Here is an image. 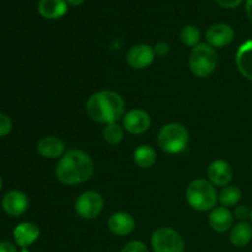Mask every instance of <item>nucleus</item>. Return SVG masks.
<instances>
[{
    "mask_svg": "<svg viewBox=\"0 0 252 252\" xmlns=\"http://www.w3.org/2000/svg\"><path fill=\"white\" fill-rule=\"evenodd\" d=\"M0 252H19L16 244L10 241H0Z\"/></svg>",
    "mask_w": 252,
    "mask_h": 252,
    "instance_id": "nucleus-29",
    "label": "nucleus"
},
{
    "mask_svg": "<svg viewBox=\"0 0 252 252\" xmlns=\"http://www.w3.org/2000/svg\"><path fill=\"white\" fill-rule=\"evenodd\" d=\"M234 218L239 219L241 221H245L248 219H250L251 216V208H249L245 204H241V206H236L235 211H234Z\"/></svg>",
    "mask_w": 252,
    "mask_h": 252,
    "instance_id": "nucleus-26",
    "label": "nucleus"
},
{
    "mask_svg": "<svg viewBox=\"0 0 252 252\" xmlns=\"http://www.w3.org/2000/svg\"><path fill=\"white\" fill-rule=\"evenodd\" d=\"M2 186H4V182H2V179H1V176H0V192H1V189H2Z\"/></svg>",
    "mask_w": 252,
    "mask_h": 252,
    "instance_id": "nucleus-32",
    "label": "nucleus"
},
{
    "mask_svg": "<svg viewBox=\"0 0 252 252\" xmlns=\"http://www.w3.org/2000/svg\"><path fill=\"white\" fill-rule=\"evenodd\" d=\"M230 244L235 248H245L252 240V225L248 221H240L231 228L229 234Z\"/></svg>",
    "mask_w": 252,
    "mask_h": 252,
    "instance_id": "nucleus-19",
    "label": "nucleus"
},
{
    "mask_svg": "<svg viewBox=\"0 0 252 252\" xmlns=\"http://www.w3.org/2000/svg\"><path fill=\"white\" fill-rule=\"evenodd\" d=\"M29 204L26 194L17 189L6 192L1 199L2 211L10 217H21L29 209Z\"/></svg>",
    "mask_w": 252,
    "mask_h": 252,
    "instance_id": "nucleus-11",
    "label": "nucleus"
},
{
    "mask_svg": "<svg viewBox=\"0 0 252 252\" xmlns=\"http://www.w3.org/2000/svg\"><path fill=\"white\" fill-rule=\"evenodd\" d=\"M12 127V121L6 113L0 112V138H4L6 135H9L11 133Z\"/></svg>",
    "mask_w": 252,
    "mask_h": 252,
    "instance_id": "nucleus-24",
    "label": "nucleus"
},
{
    "mask_svg": "<svg viewBox=\"0 0 252 252\" xmlns=\"http://www.w3.org/2000/svg\"><path fill=\"white\" fill-rule=\"evenodd\" d=\"M95 166L90 155L81 149H69L59 159L54 174L57 180L65 186L84 184L93 177Z\"/></svg>",
    "mask_w": 252,
    "mask_h": 252,
    "instance_id": "nucleus-1",
    "label": "nucleus"
},
{
    "mask_svg": "<svg viewBox=\"0 0 252 252\" xmlns=\"http://www.w3.org/2000/svg\"><path fill=\"white\" fill-rule=\"evenodd\" d=\"M155 52L152 46L147 43L134 44L127 52V63L130 68L135 70H143V69L149 68L155 59Z\"/></svg>",
    "mask_w": 252,
    "mask_h": 252,
    "instance_id": "nucleus-9",
    "label": "nucleus"
},
{
    "mask_svg": "<svg viewBox=\"0 0 252 252\" xmlns=\"http://www.w3.org/2000/svg\"><path fill=\"white\" fill-rule=\"evenodd\" d=\"M153 48H154L155 56L158 57H166L170 53V46L166 42H158Z\"/></svg>",
    "mask_w": 252,
    "mask_h": 252,
    "instance_id": "nucleus-27",
    "label": "nucleus"
},
{
    "mask_svg": "<svg viewBox=\"0 0 252 252\" xmlns=\"http://www.w3.org/2000/svg\"><path fill=\"white\" fill-rule=\"evenodd\" d=\"M189 134L182 123L171 122L162 126L158 134V144L167 154H179L186 149Z\"/></svg>",
    "mask_w": 252,
    "mask_h": 252,
    "instance_id": "nucleus-4",
    "label": "nucleus"
},
{
    "mask_svg": "<svg viewBox=\"0 0 252 252\" xmlns=\"http://www.w3.org/2000/svg\"><path fill=\"white\" fill-rule=\"evenodd\" d=\"M65 1L70 6H80V5H83L85 2V0H65Z\"/></svg>",
    "mask_w": 252,
    "mask_h": 252,
    "instance_id": "nucleus-31",
    "label": "nucleus"
},
{
    "mask_svg": "<svg viewBox=\"0 0 252 252\" xmlns=\"http://www.w3.org/2000/svg\"><path fill=\"white\" fill-rule=\"evenodd\" d=\"M207 175H208V181L213 186L223 189V187L230 185L234 176V171L233 167H231V165L228 161L219 159L214 160V161L209 164Z\"/></svg>",
    "mask_w": 252,
    "mask_h": 252,
    "instance_id": "nucleus-10",
    "label": "nucleus"
},
{
    "mask_svg": "<svg viewBox=\"0 0 252 252\" xmlns=\"http://www.w3.org/2000/svg\"><path fill=\"white\" fill-rule=\"evenodd\" d=\"M19 252H31V251L29 250V248H24V249H21Z\"/></svg>",
    "mask_w": 252,
    "mask_h": 252,
    "instance_id": "nucleus-33",
    "label": "nucleus"
},
{
    "mask_svg": "<svg viewBox=\"0 0 252 252\" xmlns=\"http://www.w3.org/2000/svg\"><path fill=\"white\" fill-rule=\"evenodd\" d=\"M235 62L241 75L252 81V39L244 42L239 47L235 56Z\"/></svg>",
    "mask_w": 252,
    "mask_h": 252,
    "instance_id": "nucleus-17",
    "label": "nucleus"
},
{
    "mask_svg": "<svg viewBox=\"0 0 252 252\" xmlns=\"http://www.w3.org/2000/svg\"><path fill=\"white\" fill-rule=\"evenodd\" d=\"M186 201L197 212H208L216 208L218 192L208 180L196 179L186 189Z\"/></svg>",
    "mask_w": 252,
    "mask_h": 252,
    "instance_id": "nucleus-3",
    "label": "nucleus"
},
{
    "mask_svg": "<svg viewBox=\"0 0 252 252\" xmlns=\"http://www.w3.org/2000/svg\"><path fill=\"white\" fill-rule=\"evenodd\" d=\"M214 1L224 9H235L243 2V0H214Z\"/></svg>",
    "mask_w": 252,
    "mask_h": 252,
    "instance_id": "nucleus-28",
    "label": "nucleus"
},
{
    "mask_svg": "<svg viewBox=\"0 0 252 252\" xmlns=\"http://www.w3.org/2000/svg\"><path fill=\"white\" fill-rule=\"evenodd\" d=\"M218 64L216 48L208 43H199L193 47L189 56V65L192 74L197 78H208L214 73Z\"/></svg>",
    "mask_w": 252,
    "mask_h": 252,
    "instance_id": "nucleus-5",
    "label": "nucleus"
},
{
    "mask_svg": "<svg viewBox=\"0 0 252 252\" xmlns=\"http://www.w3.org/2000/svg\"><path fill=\"white\" fill-rule=\"evenodd\" d=\"M250 219H251V221H252V208H251V216H250Z\"/></svg>",
    "mask_w": 252,
    "mask_h": 252,
    "instance_id": "nucleus-34",
    "label": "nucleus"
},
{
    "mask_svg": "<svg viewBox=\"0 0 252 252\" xmlns=\"http://www.w3.org/2000/svg\"><path fill=\"white\" fill-rule=\"evenodd\" d=\"M245 11H246V15H248V17L250 19V21L252 22V0H246Z\"/></svg>",
    "mask_w": 252,
    "mask_h": 252,
    "instance_id": "nucleus-30",
    "label": "nucleus"
},
{
    "mask_svg": "<svg viewBox=\"0 0 252 252\" xmlns=\"http://www.w3.org/2000/svg\"><path fill=\"white\" fill-rule=\"evenodd\" d=\"M241 197H243V192L238 186L228 185V186L223 187L220 193L218 194V202L223 207L230 208V207L238 206L239 202L241 201Z\"/></svg>",
    "mask_w": 252,
    "mask_h": 252,
    "instance_id": "nucleus-21",
    "label": "nucleus"
},
{
    "mask_svg": "<svg viewBox=\"0 0 252 252\" xmlns=\"http://www.w3.org/2000/svg\"><path fill=\"white\" fill-rule=\"evenodd\" d=\"M107 228L113 235L127 236L135 229V219L128 212H116L107 220Z\"/></svg>",
    "mask_w": 252,
    "mask_h": 252,
    "instance_id": "nucleus-13",
    "label": "nucleus"
},
{
    "mask_svg": "<svg viewBox=\"0 0 252 252\" xmlns=\"http://www.w3.org/2000/svg\"><path fill=\"white\" fill-rule=\"evenodd\" d=\"M85 111L95 122L110 125L123 118L126 113V103L122 96L116 91L100 90L88 98Z\"/></svg>",
    "mask_w": 252,
    "mask_h": 252,
    "instance_id": "nucleus-2",
    "label": "nucleus"
},
{
    "mask_svg": "<svg viewBox=\"0 0 252 252\" xmlns=\"http://www.w3.org/2000/svg\"><path fill=\"white\" fill-rule=\"evenodd\" d=\"M37 152L46 159H58V158L61 159L66 150L65 144L61 138L48 135V137H43L38 140Z\"/></svg>",
    "mask_w": 252,
    "mask_h": 252,
    "instance_id": "nucleus-16",
    "label": "nucleus"
},
{
    "mask_svg": "<svg viewBox=\"0 0 252 252\" xmlns=\"http://www.w3.org/2000/svg\"><path fill=\"white\" fill-rule=\"evenodd\" d=\"M235 37V31L228 24H214L207 30L206 38L207 43L213 48H223L229 46Z\"/></svg>",
    "mask_w": 252,
    "mask_h": 252,
    "instance_id": "nucleus-12",
    "label": "nucleus"
},
{
    "mask_svg": "<svg viewBox=\"0 0 252 252\" xmlns=\"http://www.w3.org/2000/svg\"><path fill=\"white\" fill-rule=\"evenodd\" d=\"M103 206H105V201L98 192L86 191L75 199L74 209L81 219L93 220L100 216L101 212L103 211Z\"/></svg>",
    "mask_w": 252,
    "mask_h": 252,
    "instance_id": "nucleus-7",
    "label": "nucleus"
},
{
    "mask_svg": "<svg viewBox=\"0 0 252 252\" xmlns=\"http://www.w3.org/2000/svg\"><path fill=\"white\" fill-rule=\"evenodd\" d=\"M125 132V128H123L122 126L118 125L117 122L106 125L102 130L103 140L110 145H117L123 140Z\"/></svg>",
    "mask_w": 252,
    "mask_h": 252,
    "instance_id": "nucleus-22",
    "label": "nucleus"
},
{
    "mask_svg": "<svg viewBox=\"0 0 252 252\" xmlns=\"http://www.w3.org/2000/svg\"><path fill=\"white\" fill-rule=\"evenodd\" d=\"M153 252H185L182 236L169 226H161L152 234L150 239Z\"/></svg>",
    "mask_w": 252,
    "mask_h": 252,
    "instance_id": "nucleus-6",
    "label": "nucleus"
},
{
    "mask_svg": "<svg viewBox=\"0 0 252 252\" xmlns=\"http://www.w3.org/2000/svg\"><path fill=\"white\" fill-rule=\"evenodd\" d=\"M157 152L153 147L148 144H142L133 152L134 164L140 169H150L157 162Z\"/></svg>",
    "mask_w": 252,
    "mask_h": 252,
    "instance_id": "nucleus-20",
    "label": "nucleus"
},
{
    "mask_svg": "<svg viewBox=\"0 0 252 252\" xmlns=\"http://www.w3.org/2000/svg\"><path fill=\"white\" fill-rule=\"evenodd\" d=\"M38 12L47 20H57L68 12V2L65 0H39Z\"/></svg>",
    "mask_w": 252,
    "mask_h": 252,
    "instance_id": "nucleus-18",
    "label": "nucleus"
},
{
    "mask_svg": "<svg viewBox=\"0 0 252 252\" xmlns=\"http://www.w3.org/2000/svg\"><path fill=\"white\" fill-rule=\"evenodd\" d=\"M180 38L185 46L193 48V47L198 46L202 38L201 30L194 25H186L185 27H182L181 32H180Z\"/></svg>",
    "mask_w": 252,
    "mask_h": 252,
    "instance_id": "nucleus-23",
    "label": "nucleus"
},
{
    "mask_svg": "<svg viewBox=\"0 0 252 252\" xmlns=\"http://www.w3.org/2000/svg\"><path fill=\"white\" fill-rule=\"evenodd\" d=\"M208 224L213 231L224 234L234 226V214L226 207H216L209 213Z\"/></svg>",
    "mask_w": 252,
    "mask_h": 252,
    "instance_id": "nucleus-14",
    "label": "nucleus"
},
{
    "mask_svg": "<svg viewBox=\"0 0 252 252\" xmlns=\"http://www.w3.org/2000/svg\"><path fill=\"white\" fill-rule=\"evenodd\" d=\"M120 252H149L148 251L147 245L143 241L132 240L126 244Z\"/></svg>",
    "mask_w": 252,
    "mask_h": 252,
    "instance_id": "nucleus-25",
    "label": "nucleus"
},
{
    "mask_svg": "<svg viewBox=\"0 0 252 252\" xmlns=\"http://www.w3.org/2000/svg\"><path fill=\"white\" fill-rule=\"evenodd\" d=\"M152 126V118L147 111L142 108H134L125 113L122 118V127L126 132L133 135L144 134Z\"/></svg>",
    "mask_w": 252,
    "mask_h": 252,
    "instance_id": "nucleus-8",
    "label": "nucleus"
},
{
    "mask_svg": "<svg viewBox=\"0 0 252 252\" xmlns=\"http://www.w3.org/2000/svg\"><path fill=\"white\" fill-rule=\"evenodd\" d=\"M12 235H14L15 244L20 249L30 248L39 239L41 230H39V228L36 224L30 223V221H24V223H20L19 225L15 226Z\"/></svg>",
    "mask_w": 252,
    "mask_h": 252,
    "instance_id": "nucleus-15",
    "label": "nucleus"
}]
</instances>
